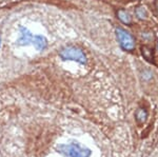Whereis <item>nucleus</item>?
<instances>
[{"label":"nucleus","instance_id":"obj_1","mask_svg":"<svg viewBox=\"0 0 158 157\" xmlns=\"http://www.w3.org/2000/svg\"><path fill=\"white\" fill-rule=\"evenodd\" d=\"M20 36L17 40V43L20 45H27L33 44L38 51H42L47 48L48 41L41 35H34L29 30L21 27L20 29Z\"/></svg>","mask_w":158,"mask_h":157},{"label":"nucleus","instance_id":"obj_2","mask_svg":"<svg viewBox=\"0 0 158 157\" xmlns=\"http://www.w3.org/2000/svg\"><path fill=\"white\" fill-rule=\"evenodd\" d=\"M59 151L64 157H89L91 152L89 149L79 143H64L59 147Z\"/></svg>","mask_w":158,"mask_h":157},{"label":"nucleus","instance_id":"obj_3","mask_svg":"<svg viewBox=\"0 0 158 157\" xmlns=\"http://www.w3.org/2000/svg\"><path fill=\"white\" fill-rule=\"evenodd\" d=\"M59 56L64 60H73V61L79 62L81 64H85L86 62V56L81 49L74 45L63 48L59 52Z\"/></svg>","mask_w":158,"mask_h":157},{"label":"nucleus","instance_id":"obj_4","mask_svg":"<svg viewBox=\"0 0 158 157\" xmlns=\"http://www.w3.org/2000/svg\"><path fill=\"white\" fill-rule=\"evenodd\" d=\"M116 36L122 50L127 51V52H132L135 50V47H136L135 39L132 36V34H130L127 30L122 29V27H117Z\"/></svg>","mask_w":158,"mask_h":157},{"label":"nucleus","instance_id":"obj_5","mask_svg":"<svg viewBox=\"0 0 158 157\" xmlns=\"http://www.w3.org/2000/svg\"><path fill=\"white\" fill-rule=\"evenodd\" d=\"M117 16H118V19L120 20L122 23H124V24L132 23L131 15H130L127 11H124V10H119V11L117 12Z\"/></svg>","mask_w":158,"mask_h":157},{"label":"nucleus","instance_id":"obj_6","mask_svg":"<svg viewBox=\"0 0 158 157\" xmlns=\"http://www.w3.org/2000/svg\"><path fill=\"white\" fill-rule=\"evenodd\" d=\"M141 53L142 56L146 58L147 60H149V61H152L153 58H154V56H153V50L150 47H148V45L141 47Z\"/></svg>","mask_w":158,"mask_h":157},{"label":"nucleus","instance_id":"obj_7","mask_svg":"<svg viewBox=\"0 0 158 157\" xmlns=\"http://www.w3.org/2000/svg\"><path fill=\"white\" fill-rule=\"evenodd\" d=\"M136 117H137V119L140 120V121H144L146 120V117H147L146 111H144L143 109H139L136 113Z\"/></svg>","mask_w":158,"mask_h":157},{"label":"nucleus","instance_id":"obj_8","mask_svg":"<svg viewBox=\"0 0 158 157\" xmlns=\"http://www.w3.org/2000/svg\"><path fill=\"white\" fill-rule=\"evenodd\" d=\"M0 44H1V39H0Z\"/></svg>","mask_w":158,"mask_h":157}]
</instances>
